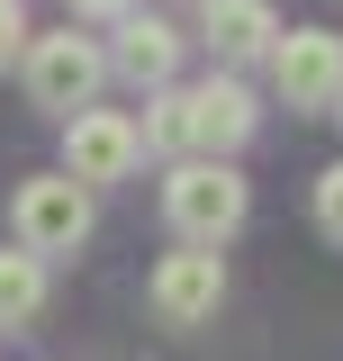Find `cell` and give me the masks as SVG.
Returning a JSON list of instances; mask_svg holds the SVG:
<instances>
[{
  "mask_svg": "<svg viewBox=\"0 0 343 361\" xmlns=\"http://www.w3.org/2000/svg\"><path fill=\"white\" fill-rule=\"evenodd\" d=\"M244 208H253V190L235 180V163H172L163 172V217L181 244H199V253H217L235 226H244Z\"/></svg>",
  "mask_w": 343,
  "mask_h": 361,
  "instance_id": "obj_1",
  "label": "cell"
},
{
  "mask_svg": "<svg viewBox=\"0 0 343 361\" xmlns=\"http://www.w3.org/2000/svg\"><path fill=\"white\" fill-rule=\"evenodd\" d=\"M199 45L235 73V63H262L280 45V18H271V0H208L199 9Z\"/></svg>",
  "mask_w": 343,
  "mask_h": 361,
  "instance_id": "obj_9",
  "label": "cell"
},
{
  "mask_svg": "<svg viewBox=\"0 0 343 361\" xmlns=\"http://www.w3.org/2000/svg\"><path fill=\"white\" fill-rule=\"evenodd\" d=\"M28 99L37 109H54V118H82L90 99H100V82H109V45L82 37V27H54V37H28Z\"/></svg>",
  "mask_w": 343,
  "mask_h": 361,
  "instance_id": "obj_2",
  "label": "cell"
},
{
  "mask_svg": "<svg viewBox=\"0 0 343 361\" xmlns=\"http://www.w3.org/2000/svg\"><path fill=\"white\" fill-rule=\"evenodd\" d=\"M145 154H172V163H190V109H181V90H154L145 99Z\"/></svg>",
  "mask_w": 343,
  "mask_h": 361,
  "instance_id": "obj_11",
  "label": "cell"
},
{
  "mask_svg": "<svg viewBox=\"0 0 343 361\" xmlns=\"http://www.w3.org/2000/svg\"><path fill=\"white\" fill-rule=\"evenodd\" d=\"M9 226H18V253H37V262L82 253V244H90V190L64 180V172H37V180H18Z\"/></svg>",
  "mask_w": 343,
  "mask_h": 361,
  "instance_id": "obj_3",
  "label": "cell"
},
{
  "mask_svg": "<svg viewBox=\"0 0 343 361\" xmlns=\"http://www.w3.org/2000/svg\"><path fill=\"white\" fill-rule=\"evenodd\" d=\"M37 307H45V262L9 244V253H0V334L37 325Z\"/></svg>",
  "mask_w": 343,
  "mask_h": 361,
  "instance_id": "obj_10",
  "label": "cell"
},
{
  "mask_svg": "<svg viewBox=\"0 0 343 361\" xmlns=\"http://www.w3.org/2000/svg\"><path fill=\"white\" fill-rule=\"evenodd\" d=\"M316 226L343 244V163H335V172H316Z\"/></svg>",
  "mask_w": 343,
  "mask_h": 361,
  "instance_id": "obj_12",
  "label": "cell"
},
{
  "mask_svg": "<svg viewBox=\"0 0 343 361\" xmlns=\"http://www.w3.org/2000/svg\"><path fill=\"white\" fill-rule=\"evenodd\" d=\"M73 9H82V18H127L136 0H73Z\"/></svg>",
  "mask_w": 343,
  "mask_h": 361,
  "instance_id": "obj_14",
  "label": "cell"
},
{
  "mask_svg": "<svg viewBox=\"0 0 343 361\" xmlns=\"http://www.w3.org/2000/svg\"><path fill=\"white\" fill-rule=\"evenodd\" d=\"M181 27L172 18H154V9H127L118 18V37H109V73H127L136 90H172V73H181Z\"/></svg>",
  "mask_w": 343,
  "mask_h": 361,
  "instance_id": "obj_8",
  "label": "cell"
},
{
  "mask_svg": "<svg viewBox=\"0 0 343 361\" xmlns=\"http://www.w3.org/2000/svg\"><path fill=\"white\" fill-rule=\"evenodd\" d=\"M271 82H280L289 109H335V99H343V37H335V27H280Z\"/></svg>",
  "mask_w": 343,
  "mask_h": 361,
  "instance_id": "obj_6",
  "label": "cell"
},
{
  "mask_svg": "<svg viewBox=\"0 0 343 361\" xmlns=\"http://www.w3.org/2000/svg\"><path fill=\"white\" fill-rule=\"evenodd\" d=\"M199 9H208V0H199Z\"/></svg>",
  "mask_w": 343,
  "mask_h": 361,
  "instance_id": "obj_16",
  "label": "cell"
},
{
  "mask_svg": "<svg viewBox=\"0 0 343 361\" xmlns=\"http://www.w3.org/2000/svg\"><path fill=\"white\" fill-rule=\"evenodd\" d=\"M181 109H190V163H217V154H235V145L262 127L253 90L235 82V73H208V82H190V90H181Z\"/></svg>",
  "mask_w": 343,
  "mask_h": 361,
  "instance_id": "obj_7",
  "label": "cell"
},
{
  "mask_svg": "<svg viewBox=\"0 0 343 361\" xmlns=\"http://www.w3.org/2000/svg\"><path fill=\"white\" fill-rule=\"evenodd\" d=\"M28 37H37V27H28V9H18V0H0V63H28Z\"/></svg>",
  "mask_w": 343,
  "mask_h": 361,
  "instance_id": "obj_13",
  "label": "cell"
},
{
  "mask_svg": "<svg viewBox=\"0 0 343 361\" xmlns=\"http://www.w3.org/2000/svg\"><path fill=\"white\" fill-rule=\"evenodd\" d=\"M136 163H145V135H136L127 109H82V118H64V180L109 190V180H127Z\"/></svg>",
  "mask_w": 343,
  "mask_h": 361,
  "instance_id": "obj_4",
  "label": "cell"
},
{
  "mask_svg": "<svg viewBox=\"0 0 343 361\" xmlns=\"http://www.w3.org/2000/svg\"><path fill=\"white\" fill-rule=\"evenodd\" d=\"M145 298H154V316H163L172 334H190V325H208V316L226 307V262H217V253H199V244H181V253H163V262H154Z\"/></svg>",
  "mask_w": 343,
  "mask_h": 361,
  "instance_id": "obj_5",
  "label": "cell"
},
{
  "mask_svg": "<svg viewBox=\"0 0 343 361\" xmlns=\"http://www.w3.org/2000/svg\"><path fill=\"white\" fill-rule=\"evenodd\" d=\"M335 118H343V99H335Z\"/></svg>",
  "mask_w": 343,
  "mask_h": 361,
  "instance_id": "obj_15",
  "label": "cell"
}]
</instances>
